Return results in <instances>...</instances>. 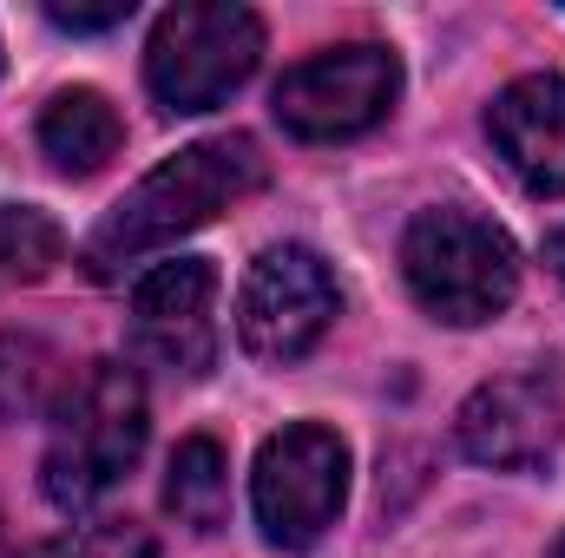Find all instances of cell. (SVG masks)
<instances>
[{
	"mask_svg": "<svg viewBox=\"0 0 565 558\" xmlns=\"http://www.w3.org/2000/svg\"><path fill=\"white\" fill-rule=\"evenodd\" d=\"M264 178H270V158L250 132H217V139L184 144L178 158L145 171L139 184L93 224V237L79 244V270L93 282L126 277L139 257L178 244L184 230H198L217 211L244 204L250 191H264Z\"/></svg>",
	"mask_w": 565,
	"mask_h": 558,
	"instance_id": "obj_1",
	"label": "cell"
},
{
	"mask_svg": "<svg viewBox=\"0 0 565 558\" xmlns=\"http://www.w3.org/2000/svg\"><path fill=\"white\" fill-rule=\"evenodd\" d=\"M145 453V382L132 362H93L66 382L53 408V440L40 460V493L60 513H93Z\"/></svg>",
	"mask_w": 565,
	"mask_h": 558,
	"instance_id": "obj_2",
	"label": "cell"
},
{
	"mask_svg": "<svg viewBox=\"0 0 565 558\" xmlns=\"http://www.w3.org/2000/svg\"><path fill=\"white\" fill-rule=\"evenodd\" d=\"M402 277L434 322L473 329L520 296V250L493 217L467 204H434L402 237Z\"/></svg>",
	"mask_w": 565,
	"mask_h": 558,
	"instance_id": "obj_3",
	"label": "cell"
},
{
	"mask_svg": "<svg viewBox=\"0 0 565 558\" xmlns=\"http://www.w3.org/2000/svg\"><path fill=\"white\" fill-rule=\"evenodd\" d=\"M264 60V20L237 0H198L158 13L145 40V86L164 112L224 106Z\"/></svg>",
	"mask_w": 565,
	"mask_h": 558,
	"instance_id": "obj_4",
	"label": "cell"
},
{
	"mask_svg": "<svg viewBox=\"0 0 565 558\" xmlns=\"http://www.w3.org/2000/svg\"><path fill=\"white\" fill-rule=\"evenodd\" d=\"M402 99V60L375 40H349L329 53L296 60L270 93V112L282 119L289 139L309 144H342L375 132Z\"/></svg>",
	"mask_w": 565,
	"mask_h": 558,
	"instance_id": "obj_5",
	"label": "cell"
},
{
	"mask_svg": "<svg viewBox=\"0 0 565 558\" xmlns=\"http://www.w3.org/2000/svg\"><path fill=\"white\" fill-rule=\"evenodd\" d=\"M349 500V447L335 427L296 420L264 440L250 473V513L277 552H309Z\"/></svg>",
	"mask_w": 565,
	"mask_h": 558,
	"instance_id": "obj_6",
	"label": "cell"
},
{
	"mask_svg": "<svg viewBox=\"0 0 565 558\" xmlns=\"http://www.w3.org/2000/svg\"><path fill=\"white\" fill-rule=\"evenodd\" d=\"M335 315H342V289L329 277V264L302 244L264 250L237 289V342L250 362H270V368L302 362L329 335Z\"/></svg>",
	"mask_w": 565,
	"mask_h": 558,
	"instance_id": "obj_7",
	"label": "cell"
},
{
	"mask_svg": "<svg viewBox=\"0 0 565 558\" xmlns=\"http://www.w3.org/2000/svg\"><path fill=\"white\" fill-rule=\"evenodd\" d=\"M132 348L171 382H204L217 368V270L204 257H171L139 277Z\"/></svg>",
	"mask_w": 565,
	"mask_h": 558,
	"instance_id": "obj_8",
	"label": "cell"
},
{
	"mask_svg": "<svg viewBox=\"0 0 565 558\" xmlns=\"http://www.w3.org/2000/svg\"><path fill=\"white\" fill-rule=\"evenodd\" d=\"M454 440L473 466L493 473H533L559 453L565 440V395L546 375H500L480 382L460 415H454Z\"/></svg>",
	"mask_w": 565,
	"mask_h": 558,
	"instance_id": "obj_9",
	"label": "cell"
},
{
	"mask_svg": "<svg viewBox=\"0 0 565 558\" xmlns=\"http://www.w3.org/2000/svg\"><path fill=\"white\" fill-rule=\"evenodd\" d=\"M487 139L533 197H565V79L559 73L513 79L487 106Z\"/></svg>",
	"mask_w": 565,
	"mask_h": 558,
	"instance_id": "obj_10",
	"label": "cell"
},
{
	"mask_svg": "<svg viewBox=\"0 0 565 558\" xmlns=\"http://www.w3.org/2000/svg\"><path fill=\"white\" fill-rule=\"evenodd\" d=\"M119 144H126V126H119V112H113L106 93L66 86V93L46 99V112H40V151H46L66 178L106 171V164L119 158Z\"/></svg>",
	"mask_w": 565,
	"mask_h": 558,
	"instance_id": "obj_11",
	"label": "cell"
},
{
	"mask_svg": "<svg viewBox=\"0 0 565 558\" xmlns=\"http://www.w3.org/2000/svg\"><path fill=\"white\" fill-rule=\"evenodd\" d=\"M164 506L191 533H217L224 526V513H231V460H224V447L211 433L178 440V453L164 466Z\"/></svg>",
	"mask_w": 565,
	"mask_h": 558,
	"instance_id": "obj_12",
	"label": "cell"
},
{
	"mask_svg": "<svg viewBox=\"0 0 565 558\" xmlns=\"http://www.w3.org/2000/svg\"><path fill=\"white\" fill-rule=\"evenodd\" d=\"M60 395H66L60 355L40 335H7L0 342V415H46V408H60Z\"/></svg>",
	"mask_w": 565,
	"mask_h": 558,
	"instance_id": "obj_13",
	"label": "cell"
},
{
	"mask_svg": "<svg viewBox=\"0 0 565 558\" xmlns=\"http://www.w3.org/2000/svg\"><path fill=\"white\" fill-rule=\"evenodd\" d=\"M66 257V230L33 204H0V289L40 282Z\"/></svg>",
	"mask_w": 565,
	"mask_h": 558,
	"instance_id": "obj_14",
	"label": "cell"
},
{
	"mask_svg": "<svg viewBox=\"0 0 565 558\" xmlns=\"http://www.w3.org/2000/svg\"><path fill=\"white\" fill-rule=\"evenodd\" d=\"M126 13H132V0H113V7H46V20L66 26V33H106V26H119Z\"/></svg>",
	"mask_w": 565,
	"mask_h": 558,
	"instance_id": "obj_15",
	"label": "cell"
},
{
	"mask_svg": "<svg viewBox=\"0 0 565 558\" xmlns=\"http://www.w3.org/2000/svg\"><path fill=\"white\" fill-rule=\"evenodd\" d=\"M546 270H553V277L565 282V224L553 230V237H546Z\"/></svg>",
	"mask_w": 565,
	"mask_h": 558,
	"instance_id": "obj_16",
	"label": "cell"
},
{
	"mask_svg": "<svg viewBox=\"0 0 565 558\" xmlns=\"http://www.w3.org/2000/svg\"><path fill=\"white\" fill-rule=\"evenodd\" d=\"M0 558H13V552H7V533H0Z\"/></svg>",
	"mask_w": 565,
	"mask_h": 558,
	"instance_id": "obj_17",
	"label": "cell"
},
{
	"mask_svg": "<svg viewBox=\"0 0 565 558\" xmlns=\"http://www.w3.org/2000/svg\"><path fill=\"white\" fill-rule=\"evenodd\" d=\"M553 558H565V539H559V546H553Z\"/></svg>",
	"mask_w": 565,
	"mask_h": 558,
	"instance_id": "obj_18",
	"label": "cell"
}]
</instances>
